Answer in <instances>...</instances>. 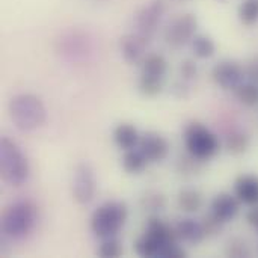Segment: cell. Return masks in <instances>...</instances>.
<instances>
[{
	"label": "cell",
	"mask_w": 258,
	"mask_h": 258,
	"mask_svg": "<svg viewBox=\"0 0 258 258\" xmlns=\"http://www.w3.org/2000/svg\"><path fill=\"white\" fill-rule=\"evenodd\" d=\"M29 162L21 148L9 138L0 139V175L2 180L14 187L24 184L29 178Z\"/></svg>",
	"instance_id": "3"
},
{
	"label": "cell",
	"mask_w": 258,
	"mask_h": 258,
	"mask_svg": "<svg viewBox=\"0 0 258 258\" xmlns=\"http://www.w3.org/2000/svg\"><path fill=\"white\" fill-rule=\"evenodd\" d=\"M203 195L197 189L187 187L178 192L177 204L184 213H197L203 207Z\"/></svg>",
	"instance_id": "19"
},
{
	"label": "cell",
	"mask_w": 258,
	"mask_h": 258,
	"mask_svg": "<svg viewBox=\"0 0 258 258\" xmlns=\"http://www.w3.org/2000/svg\"><path fill=\"white\" fill-rule=\"evenodd\" d=\"M225 254L228 257H234V258H243V257H249L251 255V251L246 245L245 240L239 239V237H234L231 240H228L227 246H225Z\"/></svg>",
	"instance_id": "29"
},
{
	"label": "cell",
	"mask_w": 258,
	"mask_h": 258,
	"mask_svg": "<svg viewBox=\"0 0 258 258\" xmlns=\"http://www.w3.org/2000/svg\"><path fill=\"white\" fill-rule=\"evenodd\" d=\"M180 74H181L183 80H186V82L194 80L198 76V65H197V62L192 60V59L183 60L181 65H180Z\"/></svg>",
	"instance_id": "31"
},
{
	"label": "cell",
	"mask_w": 258,
	"mask_h": 258,
	"mask_svg": "<svg viewBox=\"0 0 258 258\" xmlns=\"http://www.w3.org/2000/svg\"><path fill=\"white\" fill-rule=\"evenodd\" d=\"M112 138H113L115 145L119 150L127 151V150L138 148L141 135H139L138 128L133 124H130V122H121V124H118L113 128Z\"/></svg>",
	"instance_id": "16"
},
{
	"label": "cell",
	"mask_w": 258,
	"mask_h": 258,
	"mask_svg": "<svg viewBox=\"0 0 258 258\" xmlns=\"http://www.w3.org/2000/svg\"><path fill=\"white\" fill-rule=\"evenodd\" d=\"M198 30V18L197 15L187 12L181 14L169 21V24L163 30L165 42L172 48H181L192 42L194 36Z\"/></svg>",
	"instance_id": "6"
},
{
	"label": "cell",
	"mask_w": 258,
	"mask_h": 258,
	"mask_svg": "<svg viewBox=\"0 0 258 258\" xmlns=\"http://www.w3.org/2000/svg\"><path fill=\"white\" fill-rule=\"evenodd\" d=\"M183 141L186 153L201 162L213 159L221 150L218 135L198 121H192L184 127Z\"/></svg>",
	"instance_id": "5"
},
{
	"label": "cell",
	"mask_w": 258,
	"mask_h": 258,
	"mask_svg": "<svg viewBox=\"0 0 258 258\" xmlns=\"http://www.w3.org/2000/svg\"><path fill=\"white\" fill-rule=\"evenodd\" d=\"M150 41L138 32L127 33L119 39V51L124 60L130 65H141L144 57L148 54L147 47Z\"/></svg>",
	"instance_id": "11"
},
{
	"label": "cell",
	"mask_w": 258,
	"mask_h": 258,
	"mask_svg": "<svg viewBox=\"0 0 258 258\" xmlns=\"http://www.w3.org/2000/svg\"><path fill=\"white\" fill-rule=\"evenodd\" d=\"M128 219V209L122 201H106L91 216V231L103 239L115 237Z\"/></svg>",
	"instance_id": "4"
},
{
	"label": "cell",
	"mask_w": 258,
	"mask_h": 258,
	"mask_svg": "<svg viewBox=\"0 0 258 258\" xmlns=\"http://www.w3.org/2000/svg\"><path fill=\"white\" fill-rule=\"evenodd\" d=\"M192 51L200 59H210L216 53V44L209 35L197 33L190 42Z\"/></svg>",
	"instance_id": "21"
},
{
	"label": "cell",
	"mask_w": 258,
	"mask_h": 258,
	"mask_svg": "<svg viewBox=\"0 0 258 258\" xmlns=\"http://www.w3.org/2000/svg\"><path fill=\"white\" fill-rule=\"evenodd\" d=\"M234 195L245 206H258V175L242 174L234 180Z\"/></svg>",
	"instance_id": "13"
},
{
	"label": "cell",
	"mask_w": 258,
	"mask_h": 258,
	"mask_svg": "<svg viewBox=\"0 0 258 258\" xmlns=\"http://www.w3.org/2000/svg\"><path fill=\"white\" fill-rule=\"evenodd\" d=\"M160 258H186L187 252L183 246H180V242H171L168 245H165L160 252H159Z\"/></svg>",
	"instance_id": "30"
},
{
	"label": "cell",
	"mask_w": 258,
	"mask_h": 258,
	"mask_svg": "<svg viewBox=\"0 0 258 258\" xmlns=\"http://www.w3.org/2000/svg\"><path fill=\"white\" fill-rule=\"evenodd\" d=\"M201 225H203V230H204V234L206 237H216L222 233L224 230V222L221 219H218L212 212L207 213L203 219H201Z\"/></svg>",
	"instance_id": "28"
},
{
	"label": "cell",
	"mask_w": 258,
	"mask_h": 258,
	"mask_svg": "<svg viewBox=\"0 0 258 258\" xmlns=\"http://www.w3.org/2000/svg\"><path fill=\"white\" fill-rule=\"evenodd\" d=\"M98 257L101 258H116L122 254V243L118 239V236L115 237H107L103 239L98 251H97Z\"/></svg>",
	"instance_id": "26"
},
{
	"label": "cell",
	"mask_w": 258,
	"mask_h": 258,
	"mask_svg": "<svg viewBox=\"0 0 258 258\" xmlns=\"http://www.w3.org/2000/svg\"><path fill=\"white\" fill-rule=\"evenodd\" d=\"M141 206L153 213L162 212L166 207V198L163 194L159 192H147L142 198H141Z\"/></svg>",
	"instance_id": "27"
},
{
	"label": "cell",
	"mask_w": 258,
	"mask_h": 258,
	"mask_svg": "<svg viewBox=\"0 0 258 258\" xmlns=\"http://www.w3.org/2000/svg\"><path fill=\"white\" fill-rule=\"evenodd\" d=\"M245 74H246V77L249 79V82H255V83H258V57L252 59V60L246 65Z\"/></svg>",
	"instance_id": "33"
},
{
	"label": "cell",
	"mask_w": 258,
	"mask_h": 258,
	"mask_svg": "<svg viewBox=\"0 0 258 258\" xmlns=\"http://www.w3.org/2000/svg\"><path fill=\"white\" fill-rule=\"evenodd\" d=\"M246 222L254 228V230H257L258 231V206H254V207H251L249 210H248V213H246Z\"/></svg>",
	"instance_id": "34"
},
{
	"label": "cell",
	"mask_w": 258,
	"mask_h": 258,
	"mask_svg": "<svg viewBox=\"0 0 258 258\" xmlns=\"http://www.w3.org/2000/svg\"><path fill=\"white\" fill-rule=\"evenodd\" d=\"M8 112L12 124L20 132L38 130L47 119V109L42 100L35 94H17L11 98Z\"/></svg>",
	"instance_id": "1"
},
{
	"label": "cell",
	"mask_w": 258,
	"mask_h": 258,
	"mask_svg": "<svg viewBox=\"0 0 258 258\" xmlns=\"http://www.w3.org/2000/svg\"><path fill=\"white\" fill-rule=\"evenodd\" d=\"M233 92L240 104H243L246 107L258 106V83L255 82H243Z\"/></svg>",
	"instance_id": "22"
},
{
	"label": "cell",
	"mask_w": 258,
	"mask_h": 258,
	"mask_svg": "<svg viewBox=\"0 0 258 258\" xmlns=\"http://www.w3.org/2000/svg\"><path fill=\"white\" fill-rule=\"evenodd\" d=\"M38 224V210L32 201L12 203L2 216V231L11 240L27 239Z\"/></svg>",
	"instance_id": "2"
},
{
	"label": "cell",
	"mask_w": 258,
	"mask_h": 258,
	"mask_svg": "<svg viewBox=\"0 0 258 258\" xmlns=\"http://www.w3.org/2000/svg\"><path fill=\"white\" fill-rule=\"evenodd\" d=\"M160 249H162V245L157 243L153 237H150V236L145 234V233H144L141 237H138V240L135 242V252H136L139 257H159Z\"/></svg>",
	"instance_id": "24"
},
{
	"label": "cell",
	"mask_w": 258,
	"mask_h": 258,
	"mask_svg": "<svg viewBox=\"0 0 258 258\" xmlns=\"http://www.w3.org/2000/svg\"><path fill=\"white\" fill-rule=\"evenodd\" d=\"M249 145H251V138L248 133H245L242 130L231 132L225 139V148L233 156L245 154L249 150Z\"/></svg>",
	"instance_id": "20"
},
{
	"label": "cell",
	"mask_w": 258,
	"mask_h": 258,
	"mask_svg": "<svg viewBox=\"0 0 258 258\" xmlns=\"http://www.w3.org/2000/svg\"><path fill=\"white\" fill-rule=\"evenodd\" d=\"M138 89L144 97L154 98L163 91V77L142 74L139 82H138Z\"/></svg>",
	"instance_id": "23"
},
{
	"label": "cell",
	"mask_w": 258,
	"mask_h": 258,
	"mask_svg": "<svg viewBox=\"0 0 258 258\" xmlns=\"http://www.w3.org/2000/svg\"><path fill=\"white\" fill-rule=\"evenodd\" d=\"M216 2H227V0H216Z\"/></svg>",
	"instance_id": "35"
},
{
	"label": "cell",
	"mask_w": 258,
	"mask_h": 258,
	"mask_svg": "<svg viewBox=\"0 0 258 258\" xmlns=\"http://www.w3.org/2000/svg\"><path fill=\"white\" fill-rule=\"evenodd\" d=\"M175 233L180 242L189 243V245H198L206 239L201 221H195L192 218L180 219L175 225Z\"/></svg>",
	"instance_id": "15"
},
{
	"label": "cell",
	"mask_w": 258,
	"mask_h": 258,
	"mask_svg": "<svg viewBox=\"0 0 258 258\" xmlns=\"http://www.w3.org/2000/svg\"><path fill=\"white\" fill-rule=\"evenodd\" d=\"M240 201L234 194L221 192L210 203V212L224 224L234 221L240 212Z\"/></svg>",
	"instance_id": "12"
},
{
	"label": "cell",
	"mask_w": 258,
	"mask_h": 258,
	"mask_svg": "<svg viewBox=\"0 0 258 258\" xmlns=\"http://www.w3.org/2000/svg\"><path fill=\"white\" fill-rule=\"evenodd\" d=\"M212 77L221 89L234 91L245 82L246 74H245V68L239 62L231 59H224L213 67Z\"/></svg>",
	"instance_id": "9"
},
{
	"label": "cell",
	"mask_w": 258,
	"mask_h": 258,
	"mask_svg": "<svg viewBox=\"0 0 258 258\" xmlns=\"http://www.w3.org/2000/svg\"><path fill=\"white\" fill-rule=\"evenodd\" d=\"M148 163H150V160L145 157V154L139 148L124 151L122 168H124L125 172H128V174H141V172L145 171Z\"/></svg>",
	"instance_id": "17"
},
{
	"label": "cell",
	"mask_w": 258,
	"mask_h": 258,
	"mask_svg": "<svg viewBox=\"0 0 258 258\" xmlns=\"http://www.w3.org/2000/svg\"><path fill=\"white\" fill-rule=\"evenodd\" d=\"M145 234H148L150 237H153L157 243L162 245V248L171 242H180L175 233V228L169 224H166L165 221H162L159 216H151L147 221L145 225Z\"/></svg>",
	"instance_id": "14"
},
{
	"label": "cell",
	"mask_w": 258,
	"mask_h": 258,
	"mask_svg": "<svg viewBox=\"0 0 258 258\" xmlns=\"http://www.w3.org/2000/svg\"><path fill=\"white\" fill-rule=\"evenodd\" d=\"M165 9L166 5L163 0H150L145 3L135 15V32L151 41L162 24Z\"/></svg>",
	"instance_id": "7"
},
{
	"label": "cell",
	"mask_w": 258,
	"mask_h": 258,
	"mask_svg": "<svg viewBox=\"0 0 258 258\" xmlns=\"http://www.w3.org/2000/svg\"><path fill=\"white\" fill-rule=\"evenodd\" d=\"M71 192L74 201L80 206H88L94 200L97 192V178L91 165L83 162L74 168Z\"/></svg>",
	"instance_id": "8"
},
{
	"label": "cell",
	"mask_w": 258,
	"mask_h": 258,
	"mask_svg": "<svg viewBox=\"0 0 258 258\" xmlns=\"http://www.w3.org/2000/svg\"><path fill=\"white\" fill-rule=\"evenodd\" d=\"M171 94L178 98V100H186L189 95H190V88H189V83L186 80L183 82H175L172 86H171Z\"/></svg>",
	"instance_id": "32"
},
{
	"label": "cell",
	"mask_w": 258,
	"mask_h": 258,
	"mask_svg": "<svg viewBox=\"0 0 258 258\" xmlns=\"http://www.w3.org/2000/svg\"><path fill=\"white\" fill-rule=\"evenodd\" d=\"M138 148L145 154L150 163L163 162L171 151V145L168 139L157 132H145L144 135H141Z\"/></svg>",
	"instance_id": "10"
},
{
	"label": "cell",
	"mask_w": 258,
	"mask_h": 258,
	"mask_svg": "<svg viewBox=\"0 0 258 258\" xmlns=\"http://www.w3.org/2000/svg\"><path fill=\"white\" fill-rule=\"evenodd\" d=\"M237 17L243 26H255L258 23V0H243L237 9Z\"/></svg>",
	"instance_id": "25"
},
{
	"label": "cell",
	"mask_w": 258,
	"mask_h": 258,
	"mask_svg": "<svg viewBox=\"0 0 258 258\" xmlns=\"http://www.w3.org/2000/svg\"><path fill=\"white\" fill-rule=\"evenodd\" d=\"M142 74H148V76H156V77H165L166 71H168V60L163 54L160 53H148L142 63Z\"/></svg>",
	"instance_id": "18"
}]
</instances>
